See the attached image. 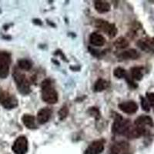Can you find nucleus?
Returning <instances> with one entry per match:
<instances>
[{"label": "nucleus", "instance_id": "obj_1", "mask_svg": "<svg viewBox=\"0 0 154 154\" xmlns=\"http://www.w3.org/2000/svg\"><path fill=\"white\" fill-rule=\"evenodd\" d=\"M41 94L44 102L49 104H55L58 102V93L53 86L50 79H46L41 83Z\"/></svg>", "mask_w": 154, "mask_h": 154}, {"label": "nucleus", "instance_id": "obj_2", "mask_svg": "<svg viewBox=\"0 0 154 154\" xmlns=\"http://www.w3.org/2000/svg\"><path fill=\"white\" fill-rule=\"evenodd\" d=\"M12 76L16 82L19 92L23 95H28L31 92L30 83L25 74L21 72L18 69H14Z\"/></svg>", "mask_w": 154, "mask_h": 154}, {"label": "nucleus", "instance_id": "obj_3", "mask_svg": "<svg viewBox=\"0 0 154 154\" xmlns=\"http://www.w3.org/2000/svg\"><path fill=\"white\" fill-rule=\"evenodd\" d=\"M131 126V123L129 119H124L120 115L115 113L113 124L112 126V132L113 134L123 135Z\"/></svg>", "mask_w": 154, "mask_h": 154}, {"label": "nucleus", "instance_id": "obj_4", "mask_svg": "<svg viewBox=\"0 0 154 154\" xmlns=\"http://www.w3.org/2000/svg\"><path fill=\"white\" fill-rule=\"evenodd\" d=\"M0 104L6 109H12L18 106V100L9 92L0 90Z\"/></svg>", "mask_w": 154, "mask_h": 154}, {"label": "nucleus", "instance_id": "obj_5", "mask_svg": "<svg viewBox=\"0 0 154 154\" xmlns=\"http://www.w3.org/2000/svg\"><path fill=\"white\" fill-rule=\"evenodd\" d=\"M10 64V53L5 51H0V79H5L8 76Z\"/></svg>", "mask_w": 154, "mask_h": 154}, {"label": "nucleus", "instance_id": "obj_6", "mask_svg": "<svg viewBox=\"0 0 154 154\" xmlns=\"http://www.w3.org/2000/svg\"><path fill=\"white\" fill-rule=\"evenodd\" d=\"M95 26L99 29L106 32L110 38H113L117 34V29L112 23H109L104 19H96Z\"/></svg>", "mask_w": 154, "mask_h": 154}, {"label": "nucleus", "instance_id": "obj_7", "mask_svg": "<svg viewBox=\"0 0 154 154\" xmlns=\"http://www.w3.org/2000/svg\"><path fill=\"white\" fill-rule=\"evenodd\" d=\"M29 143L26 137L20 136L15 140L12 145V151L15 154H26L28 151Z\"/></svg>", "mask_w": 154, "mask_h": 154}, {"label": "nucleus", "instance_id": "obj_8", "mask_svg": "<svg viewBox=\"0 0 154 154\" xmlns=\"http://www.w3.org/2000/svg\"><path fill=\"white\" fill-rule=\"evenodd\" d=\"M109 154H131L130 144L126 141L115 143L111 146Z\"/></svg>", "mask_w": 154, "mask_h": 154}, {"label": "nucleus", "instance_id": "obj_9", "mask_svg": "<svg viewBox=\"0 0 154 154\" xmlns=\"http://www.w3.org/2000/svg\"><path fill=\"white\" fill-rule=\"evenodd\" d=\"M104 143L103 140L93 141L88 146L84 154H100L104 149Z\"/></svg>", "mask_w": 154, "mask_h": 154}, {"label": "nucleus", "instance_id": "obj_10", "mask_svg": "<svg viewBox=\"0 0 154 154\" xmlns=\"http://www.w3.org/2000/svg\"><path fill=\"white\" fill-rule=\"evenodd\" d=\"M118 106L121 111L126 114H133L138 110V105L134 101L123 102Z\"/></svg>", "mask_w": 154, "mask_h": 154}, {"label": "nucleus", "instance_id": "obj_11", "mask_svg": "<svg viewBox=\"0 0 154 154\" xmlns=\"http://www.w3.org/2000/svg\"><path fill=\"white\" fill-rule=\"evenodd\" d=\"M137 46L142 50L147 52V53L154 52V38L140 39L137 42Z\"/></svg>", "mask_w": 154, "mask_h": 154}, {"label": "nucleus", "instance_id": "obj_12", "mask_svg": "<svg viewBox=\"0 0 154 154\" xmlns=\"http://www.w3.org/2000/svg\"><path fill=\"white\" fill-rule=\"evenodd\" d=\"M52 116V109L48 107L41 109L37 113V121L39 124H45L49 120Z\"/></svg>", "mask_w": 154, "mask_h": 154}, {"label": "nucleus", "instance_id": "obj_13", "mask_svg": "<svg viewBox=\"0 0 154 154\" xmlns=\"http://www.w3.org/2000/svg\"><path fill=\"white\" fill-rule=\"evenodd\" d=\"M153 122L150 116H140L135 120V126L137 127L146 129V126H153Z\"/></svg>", "mask_w": 154, "mask_h": 154}, {"label": "nucleus", "instance_id": "obj_14", "mask_svg": "<svg viewBox=\"0 0 154 154\" xmlns=\"http://www.w3.org/2000/svg\"><path fill=\"white\" fill-rule=\"evenodd\" d=\"M119 59L122 60H137L140 57V53L137 52L136 49H130L128 50L124 51L123 53L118 56Z\"/></svg>", "mask_w": 154, "mask_h": 154}, {"label": "nucleus", "instance_id": "obj_15", "mask_svg": "<svg viewBox=\"0 0 154 154\" xmlns=\"http://www.w3.org/2000/svg\"><path fill=\"white\" fill-rule=\"evenodd\" d=\"M89 42L94 46H103L106 43V38L97 32H93L89 35Z\"/></svg>", "mask_w": 154, "mask_h": 154}, {"label": "nucleus", "instance_id": "obj_16", "mask_svg": "<svg viewBox=\"0 0 154 154\" xmlns=\"http://www.w3.org/2000/svg\"><path fill=\"white\" fill-rule=\"evenodd\" d=\"M22 121L23 124L26 126V128L30 130H34L36 128L35 124V118L34 116L29 115V114H24L22 117Z\"/></svg>", "mask_w": 154, "mask_h": 154}, {"label": "nucleus", "instance_id": "obj_17", "mask_svg": "<svg viewBox=\"0 0 154 154\" xmlns=\"http://www.w3.org/2000/svg\"><path fill=\"white\" fill-rule=\"evenodd\" d=\"M94 7L95 9L99 13H106V12L110 10V5H109V3L108 2L101 1V0L95 1Z\"/></svg>", "mask_w": 154, "mask_h": 154}, {"label": "nucleus", "instance_id": "obj_18", "mask_svg": "<svg viewBox=\"0 0 154 154\" xmlns=\"http://www.w3.org/2000/svg\"><path fill=\"white\" fill-rule=\"evenodd\" d=\"M130 73H131V78L134 80L140 81L143 79V68L142 67H133L130 69Z\"/></svg>", "mask_w": 154, "mask_h": 154}, {"label": "nucleus", "instance_id": "obj_19", "mask_svg": "<svg viewBox=\"0 0 154 154\" xmlns=\"http://www.w3.org/2000/svg\"><path fill=\"white\" fill-rule=\"evenodd\" d=\"M108 82L105 79H99L96 81L94 85V91L95 92H102L105 90L108 87Z\"/></svg>", "mask_w": 154, "mask_h": 154}, {"label": "nucleus", "instance_id": "obj_20", "mask_svg": "<svg viewBox=\"0 0 154 154\" xmlns=\"http://www.w3.org/2000/svg\"><path fill=\"white\" fill-rule=\"evenodd\" d=\"M18 66L20 69L28 71V70L31 69L32 67V63L30 60H26V59H22L18 62Z\"/></svg>", "mask_w": 154, "mask_h": 154}, {"label": "nucleus", "instance_id": "obj_21", "mask_svg": "<svg viewBox=\"0 0 154 154\" xmlns=\"http://www.w3.org/2000/svg\"><path fill=\"white\" fill-rule=\"evenodd\" d=\"M114 46L117 49H125L129 46V42L124 37H119L114 42Z\"/></svg>", "mask_w": 154, "mask_h": 154}, {"label": "nucleus", "instance_id": "obj_22", "mask_svg": "<svg viewBox=\"0 0 154 154\" xmlns=\"http://www.w3.org/2000/svg\"><path fill=\"white\" fill-rule=\"evenodd\" d=\"M113 75L115 77H116L117 79H123L127 75V72L126 70L122 67H117L114 69Z\"/></svg>", "mask_w": 154, "mask_h": 154}, {"label": "nucleus", "instance_id": "obj_23", "mask_svg": "<svg viewBox=\"0 0 154 154\" xmlns=\"http://www.w3.org/2000/svg\"><path fill=\"white\" fill-rule=\"evenodd\" d=\"M58 113H59V116H60V119H61V120L64 119L69 114L68 107H67L66 106H63L60 110H59Z\"/></svg>", "mask_w": 154, "mask_h": 154}, {"label": "nucleus", "instance_id": "obj_24", "mask_svg": "<svg viewBox=\"0 0 154 154\" xmlns=\"http://www.w3.org/2000/svg\"><path fill=\"white\" fill-rule=\"evenodd\" d=\"M140 100H141V106H142L143 109L144 111H146V112H149V109H150V106H149V103L146 100V99L141 96Z\"/></svg>", "mask_w": 154, "mask_h": 154}, {"label": "nucleus", "instance_id": "obj_25", "mask_svg": "<svg viewBox=\"0 0 154 154\" xmlns=\"http://www.w3.org/2000/svg\"><path fill=\"white\" fill-rule=\"evenodd\" d=\"M147 101L149 103V106H154V93H146Z\"/></svg>", "mask_w": 154, "mask_h": 154}]
</instances>
